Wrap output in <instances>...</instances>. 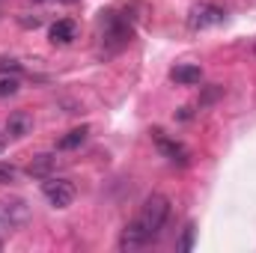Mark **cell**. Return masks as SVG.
I'll list each match as a JSON object with an SVG mask.
<instances>
[{"label": "cell", "instance_id": "1", "mask_svg": "<svg viewBox=\"0 0 256 253\" xmlns=\"http://www.w3.org/2000/svg\"><path fill=\"white\" fill-rule=\"evenodd\" d=\"M167 218H170V200H167V196H161V194H152V196L143 202V208H140L137 220H131L126 230H122L120 250H137V248H143V244L155 242V238L161 236V230H164Z\"/></svg>", "mask_w": 256, "mask_h": 253}, {"label": "cell", "instance_id": "2", "mask_svg": "<svg viewBox=\"0 0 256 253\" xmlns=\"http://www.w3.org/2000/svg\"><path fill=\"white\" fill-rule=\"evenodd\" d=\"M131 39H134V18L120 15V9L104 12V21H102V42H104L110 51H120V48H126Z\"/></svg>", "mask_w": 256, "mask_h": 253}, {"label": "cell", "instance_id": "3", "mask_svg": "<svg viewBox=\"0 0 256 253\" xmlns=\"http://www.w3.org/2000/svg\"><path fill=\"white\" fill-rule=\"evenodd\" d=\"M42 194H45V200H48L54 208H68L72 200H74V185H72L68 179L45 176V179H42Z\"/></svg>", "mask_w": 256, "mask_h": 253}, {"label": "cell", "instance_id": "4", "mask_svg": "<svg viewBox=\"0 0 256 253\" xmlns=\"http://www.w3.org/2000/svg\"><path fill=\"white\" fill-rule=\"evenodd\" d=\"M226 12L214 3H196L191 12H188V27L191 30H208V27H218L224 24Z\"/></svg>", "mask_w": 256, "mask_h": 253}, {"label": "cell", "instance_id": "5", "mask_svg": "<svg viewBox=\"0 0 256 253\" xmlns=\"http://www.w3.org/2000/svg\"><path fill=\"white\" fill-rule=\"evenodd\" d=\"M48 36H51V42H54V45H68V42H74V39H78V24H74V21H68V18H60V21H54V24H51Z\"/></svg>", "mask_w": 256, "mask_h": 253}, {"label": "cell", "instance_id": "6", "mask_svg": "<svg viewBox=\"0 0 256 253\" xmlns=\"http://www.w3.org/2000/svg\"><path fill=\"white\" fill-rule=\"evenodd\" d=\"M155 143H158V149H161L170 161H179V164H185V161H188V149H185L182 143H176V140L164 137V131H155Z\"/></svg>", "mask_w": 256, "mask_h": 253}, {"label": "cell", "instance_id": "7", "mask_svg": "<svg viewBox=\"0 0 256 253\" xmlns=\"http://www.w3.org/2000/svg\"><path fill=\"white\" fill-rule=\"evenodd\" d=\"M54 167H57V155H36L30 164H27V176L30 179H45V176H51L54 173Z\"/></svg>", "mask_w": 256, "mask_h": 253}, {"label": "cell", "instance_id": "8", "mask_svg": "<svg viewBox=\"0 0 256 253\" xmlns=\"http://www.w3.org/2000/svg\"><path fill=\"white\" fill-rule=\"evenodd\" d=\"M30 131H33V120H30L24 110H15V114L9 116V122H6V134H9V137L21 140V137H27Z\"/></svg>", "mask_w": 256, "mask_h": 253}, {"label": "cell", "instance_id": "9", "mask_svg": "<svg viewBox=\"0 0 256 253\" xmlns=\"http://www.w3.org/2000/svg\"><path fill=\"white\" fill-rule=\"evenodd\" d=\"M200 78H202V68L200 66H176L173 72H170V80L173 84H182V86H194V84H200Z\"/></svg>", "mask_w": 256, "mask_h": 253}, {"label": "cell", "instance_id": "10", "mask_svg": "<svg viewBox=\"0 0 256 253\" xmlns=\"http://www.w3.org/2000/svg\"><path fill=\"white\" fill-rule=\"evenodd\" d=\"M86 134H90V128L80 126V128H72L66 137H60V143H57V149H63V152H68V149H78L84 140H86Z\"/></svg>", "mask_w": 256, "mask_h": 253}, {"label": "cell", "instance_id": "11", "mask_svg": "<svg viewBox=\"0 0 256 253\" xmlns=\"http://www.w3.org/2000/svg\"><path fill=\"white\" fill-rule=\"evenodd\" d=\"M194 236H196V226H194V224H185V230H182V242H179V250L182 253L194 250Z\"/></svg>", "mask_w": 256, "mask_h": 253}, {"label": "cell", "instance_id": "12", "mask_svg": "<svg viewBox=\"0 0 256 253\" xmlns=\"http://www.w3.org/2000/svg\"><path fill=\"white\" fill-rule=\"evenodd\" d=\"M18 78H0V98H6V96H15L18 92Z\"/></svg>", "mask_w": 256, "mask_h": 253}, {"label": "cell", "instance_id": "13", "mask_svg": "<svg viewBox=\"0 0 256 253\" xmlns=\"http://www.w3.org/2000/svg\"><path fill=\"white\" fill-rule=\"evenodd\" d=\"M220 96H224V86H220V84H212V86L206 90V96L200 98V104H212V102L220 98Z\"/></svg>", "mask_w": 256, "mask_h": 253}, {"label": "cell", "instance_id": "14", "mask_svg": "<svg viewBox=\"0 0 256 253\" xmlns=\"http://www.w3.org/2000/svg\"><path fill=\"white\" fill-rule=\"evenodd\" d=\"M12 179H15V167L12 164H0V185H6Z\"/></svg>", "mask_w": 256, "mask_h": 253}, {"label": "cell", "instance_id": "15", "mask_svg": "<svg viewBox=\"0 0 256 253\" xmlns=\"http://www.w3.org/2000/svg\"><path fill=\"white\" fill-rule=\"evenodd\" d=\"M18 68H21V66L15 63V60H0V72H3V74H9V72H18Z\"/></svg>", "mask_w": 256, "mask_h": 253}, {"label": "cell", "instance_id": "16", "mask_svg": "<svg viewBox=\"0 0 256 253\" xmlns=\"http://www.w3.org/2000/svg\"><path fill=\"white\" fill-rule=\"evenodd\" d=\"M21 24H24V27H39L42 21H39V18H21Z\"/></svg>", "mask_w": 256, "mask_h": 253}, {"label": "cell", "instance_id": "17", "mask_svg": "<svg viewBox=\"0 0 256 253\" xmlns=\"http://www.w3.org/2000/svg\"><path fill=\"white\" fill-rule=\"evenodd\" d=\"M3 146H6V140H3V137H0V152H3Z\"/></svg>", "mask_w": 256, "mask_h": 253}, {"label": "cell", "instance_id": "18", "mask_svg": "<svg viewBox=\"0 0 256 253\" xmlns=\"http://www.w3.org/2000/svg\"><path fill=\"white\" fill-rule=\"evenodd\" d=\"M60 3H78V0H60Z\"/></svg>", "mask_w": 256, "mask_h": 253}, {"label": "cell", "instance_id": "19", "mask_svg": "<svg viewBox=\"0 0 256 253\" xmlns=\"http://www.w3.org/2000/svg\"><path fill=\"white\" fill-rule=\"evenodd\" d=\"M33 3H45V0H33Z\"/></svg>", "mask_w": 256, "mask_h": 253}]
</instances>
